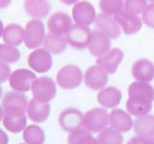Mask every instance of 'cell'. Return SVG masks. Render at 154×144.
Instances as JSON below:
<instances>
[{
	"label": "cell",
	"instance_id": "obj_1",
	"mask_svg": "<svg viewBox=\"0 0 154 144\" xmlns=\"http://www.w3.org/2000/svg\"><path fill=\"white\" fill-rule=\"evenodd\" d=\"M28 98L24 94L17 91H8L2 97V124L5 128L12 133H19L26 127L25 115L28 108Z\"/></svg>",
	"mask_w": 154,
	"mask_h": 144
},
{
	"label": "cell",
	"instance_id": "obj_2",
	"mask_svg": "<svg viewBox=\"0 0 154 144\" xmlns=\"http://www.w3.org/2000/svg\"><path fill=\"white\" fill-rule=\"evenodd\" d=\"M129 98L126 101V110L130 115L141 116L149 114L153 108L154 86L144 82H134L128 88Z\"/></svg>",
	"mask_w": 154,
	"mask_h": 144
},
{
	"label": "cell",
	"instance_id": "obj_3",
	"mask_svg": "<svg viewBox=\"0 0 154 144\" xmlns=\"http://www.w3.org/2000/svg\"><path fill=\"white\" fill-rule=\"evenodd\" d=\"M84 74L77 65H65L57 73V83L60 88L71 90L78 88L83 82Z\"/></svg>",
	"mask_w": 154,
	"mask_h": 144
},
{
	"label": "cell",
	"instance_id": "obj_4",
	"mask_svg": "<svg viewBox=\"0 0 154 144\" xmlns=\"http://www.w3.org/2000/svg\"><path fill=\"white\" fill-rule=\"evenodd\" d=\"M109 124V114L106 108L96 107L83 115V127L89 132H101Z\"/></svg>",
	"mask_w": 154,
	"mask_h": 144
},
{
	"label": "cell",
	"instance_id": "obj_5",
	"mask_svg": "<svg viewBox=\"0 0 154 144\" xmlns=\"http://www.w3.org/2000/svg\"><path fill=\"white\" fill-rule=\"evenodd\" d=\"M46 37L45 24L41 19H30L24 28V43L29 49H37Z\"/></svg>",
	"mask_w": 154,
	"mask_h": 144
},
{
	"label": "cell",
	"instance_id": "obj_6",
	"mask_svg": "<svg viewBox=\"0 0 154 144\" xmlns=\"http://www.w3.org/2000/svg\"><path fill=\"white\" fill-rule=\"evenodd\" d=\"M31 92L36 101L48 103L57 95V84L49 77H38L32 84Z\"/></svg>",
	"mask_w": 154,
	"mask_h": 144
},
{
	"label": "cell",
	"instance_id": "obj_7",
	"mask_svg": "<svg viewBox=\"0 0 154 144\" xmlns=\"http://www.w3.org/2000/svg\"><path fill=\"white\" fill-rule=\"evenodd\" d=\"M35 80H36L35 72L28 68H18L13 71L8 78L10 86L13 89V91L22 92V94L31 90Z\"/></svg>",
	"mask_w": 154,
	"mask_h": 144
},
{
	"label": "cell",
	"instance_id": "obj_8",
	"mask_svg": "<svg viewBox=\"0 0 154 144\" xmlns=\"http://www.w3.org/2000/svg\"><path fill=\"white\" fill-rule=\"evenodd\" d=\"M96 12L91 2L82 0L73 5L72 7V19L77 25L82 26H89L90 24L95 23L96 19Z\"/></svg>",
	"mask_w": 154,
	"mask_h": 144
},
{
	"label": "cell",
	"instance_id": "obj_9",
	"mask_svg": "<svg viewBox=\"0 0 154 144\" xmlns=\"http://www.w3.org/2000/svg\"><path fill=\"white\" fill-rule=\"evenodd\" d=\"M28 65L34 72L46 73L53 65L52 54L43 48L34 49L28 56Z\"/></svg>",
	"mask_w": 154,
	"mask_h": 144
},
{
	"label": "cell",
	"instance_id": "obj_10",
	"mask_svg": "<svg viewBox=\"0 0 154 144\" xmlns=\"http://www.w3.org/2000/svg\"><path fill=\"white\" fill-rule=\"evenodd\" d=\"M83 113L73 107L65 108L59 114V125L66 132H73L83 126Z\"/></svg>",
	"mask_w": 154,
	"mask_h": 144
},
{
	"label": "cell",
	"instance_id": "obj_11",
	"mask_svg": "<svg viewBox=\"0 0 154 144\" xmlns=\"http://www.w3.org/2000/svg\"><path fill=\"white\" fill-rule=\"evenodd\" d=\"M95 26H96V30L105 34L109 40H117L122 34V29L118 22L116 20V17L102 13V12L96 16Z\"/></svg>",
	"mask_w": 154,
	"mask_h": 144
},
{
	"label": "cell",
	"instance_id": "obj_12",
	"mask_svg": "<svg viewBox=\"0 0 154 144\" xmlns=\"http://www.w3.org/2000/svg\"><path fill=\"white\" fill-rule=\"evenodd\" d=\"M72 25L73 24H72L71 17L63 11L54 12L47 22V28L49 32L54 35H60V36H66V34L70 31Z\"/></svg>",
	"mask_w": 154,
	"mask_h": 144
},
{
	"label": "cell",
	"instance_id": "obj_13",
	"mask_svg": "<svg viewBox=\"0 0 154 144\" xmlns=\"http://www.w3.org/2000/svg\"><path fill=\"white\" fill-rule=\"evenodd\" d=\"M84 83L91 90H102L108 82V73L99 65H93L84 72Z\"/></svg>",
	"mask_w": 154,
	"mask_h": 144
},
{
	"label": "cell",
	"instance_id": "obj_14",
	"mask_svg": "<svg viewBox=\"0 0 154 144\" xmlns=\"http://www.w3.org/2000/svg\"><path fill=\"white\" fill-rule=\"evenodd\" d=\"M90 30L87 26L73 24L70 31L66 34L67 43L75 49H84L88 48L90 40Z\"/></svg>",
	"mask_w": 154,
	"mask_h": 144
},
{
	"label": "cell",
	"instance_id": "obj_15",
	"mask_svg": "<svg viewBox=\"0 0 154 144\" xmlns=\"http://www.w3.org/2000/svg\"><path fill=\"white\" fill-rule=\"evenodd\" d=\"M111 49V40L99 30H93L90 32V40L88 44V50L95 58L105 55Z\"/></svg>",
	"mask_w": 154,
	"mask_h": 144
},
{
	"label": "cell",
	"instance_id": "obj_16",
	"mask_svg": "<svg viewBox=\"0 0 154 144\" xmlns=\"http://www.w3.org/2000/svg\"><path fill=\"white\" fill-rule=\"evenodd\" d=\"M116 20L118 22L120 29L125 35H134L138 32L142 28V19L134 13H130L128 11H122L119 14L116 16Z\"/></svg>",
	"mask_w": 154,
	"mask_h": 144
},
{
	"label": "cell",
	"instance_id": "obj_17",
	"mask_svg": "<svg viewBox=\"0 0 154 144\" xmlns=\"http://www.w3.org/2000/svg\"><path fill=\"white\" fill-rule=\"evenodd\" d=\"M131 74L137 82L149 83L154 79V64L148 59H138L131 66Z\"/></svg>",
	"mask_w": 154,
	"mask_h": 144
},
{
	"label": "cell",
	"instance_id": "obj_18",
	"mask_svg": "<svg viewBox=\"0 0 154 144\" xmlns=\"http://www.w3.org/2000/svg\"><path fill=\"white\" fill-rule=\"evenodd\" d=\"M124 53L120 48H111L105 55L96 59V65L102 67L107 73L112 74L117 71L119 64L123 61Z\"/></svg>",
	"mask_w": 154,
	"mask_h": 144
},
{
	"label": "cell",
	"instance_id": "obj_19",
	"mask_svg": "<svg viewBox=\"0 0 154 144\" xmlns=\"http://www.w3.org/2000/svg\"><path fill=\"white\" fill-rule=\"evenodd\" d=\"M51 114V106L49 103H43L38 102L35 98H31L28 102V108H26V115L28 118L36 124L45 122Z\"/></svg>",
	"mask_w": 154,
	"mask_h": 144
},
{
	"label": "cell",
	"instance_id": "obj_20",
	"mask_svg": "<svg viewBox=\"0 0 154 144\" xmlns=\"http://www.w3.org/2000/svg\"><path fill=\"white\" fill-rule=\"evenodd\" d=\"M109 124L119 132H128L134 127V120L131 119V115L119 108H114L109 113Z\"/></svg>",
	"mask_w": 154,
	"mask_h": 144
},
{
	"label": "cell",
	"instance_id": "obj_21",
	"mask_svg": "<svg viewBox=\"0 0 154 144\" xmlns=\"http://www.w3.org/2000/svg\"><path fill=\"white\" fill-rule=\"evenodd\" d=\"M122 101V91L116 86H106L97 94V102L103 108H116Z\"/></svg>",
	"mask_w": 154,
	"mask_h": 144
},
{
	"label": "cell",
	"instance_id": "obj_22",
	"mask_svg": "<svg viewBox=\"0 0 154 144\" xmlns=\"http://www.w3.org/2000/svg\"><path fill=\"white\" fill-rule=\"evenodd\" d=\"M134 131L137 136L144 138H154V115L146 114L136 116L134 120Z\"/></svg>",
	"mask_w": 154,
	"mask_h": 144
},
{
	"label": "cell",
	"instance_id": "obj_23",
	"mask_svg": "<svg viewBox=\"0 0 154 144\" xmlns=\"http://www.w3.org/2000/svg\"><path fill=\"white\" fill-rule=\"evenodd\" d=\"M24 10L34 19H41L48 16L51 4L48 0H24Z\"/></svg>",
	"mask_w": 154,
	"mask_h": 144
},
{
	"label": "cell",
	"instance_id": "obj_24",
	"mask_svg": "<svg viewBox=\"0 0 154 144\" xmlns=\"http://www.w3.org/2000/svg\"><path fill=\"white\" fill-rule=\"evenodd\" d=\"M2 38L6 44L17 47L22 42H24V28H22L19 24L12 23L5 26Z\"/></svg>",
	"mask_w": 154,
	"mask_h": 144
},
{
	"label": "cell",
	"instance_id": "obj_25",
	"mask_svg": "<svg viewBox=\"0 0 154 144\" xmlns=\"http://www.w3.org/2000/svg\"><path fill=\"white\" fill-rule=\"evenodd\" d=\"M42 46H43V49H46L51 54H60L66 49L67 40H66V36L54 35L49 32V34H46Z\"/></svg>",
	"mask_w": 154,
	"mask_h": 144
},
{
	"label": "cell",
	"instance_id": "obj_26",
	"mask_svg": "<svg viewBox=\"0 0 154 144\" xmlns=\"http://www.w3.org/2000/svg\"><path fill=\"white\" fill-rule=\"evenodd\" d=\"M23 139L26 144H43L46 134L38 125H28L23 131Z\"/></svg>",
	"mask_w": 154,
	"mask_h": 144
},
{
	"label": "cell",
	"instance_id": "obj_27",
	"mask_svg": "<svg viewBox=\"0 0 154 144\" xmlns=\"http://www.w3.org/2000/svg\"><path fill=\"white\" fill-rule=\"evenodd\" d=\"M97 142L99 144H123L124 138L122 132L113 127H106L97 134Z\"/></svg>",
	"mask_w": 154,
	"mask_h": 144
},
{
	"label": "cell",
	"instance_id": "obj_28",
	"mask_svg": "<svg viewBox=\"0 0 154 144\" xmlns=\"http://www.w3.org/2000/svg\"><path fill=\"white\" fill-rule=\"evenodd\" d=\"M67 144H99L97 139L85 128H79L71 132L67 137Z\"/></svg>",
	"mask_w": 154,
	"mask_h": 144
},
{
	"label": "cell",
	"instance_id": "obj_29",
	"mask_svg": "<svg viewBox=\"0 0 154 144\" xmlns=\"http://www.w3.org/2000/svg\"><path fill=\"white\" fill-rule=\"evenodd\" d=\"M20 59V52L12 46L0 43V61L5 64H13Z\"/></svg>",
	"mask_w": 154,
	"mask_h": 144
},
{
	"label": "cell",
	"instance_id": "obj_30",
	"mask_svg": "<svg viewBox=\"0 0 154 144\" xmlns=\"http://www.w3.org/2000/svg\"><path fill=\"white\" fill-rule=\"evenodd\" d=\"M99 6L102 13L116 17L124 11V0H100Z\"/></svg>",
	"mask_w": 154,
	"mask_h": 144
},
{
	"label": "cell",
	"instance_id": "obj_31",
	"mask_svg": "<svg viewBox=\"0 0 154 144\" xmlns=\"http://www.w3.org/2000/svg\"><path fill=\"white\" fill-rule=\"evenodd\" d=\"M146 7L147 0H124V10L130 13L138 14L143 12Z\"/></svg>",
	"mask_w": 154,
	"mask_h": 144
},
{
	"label": "cell",
	"instance_id": "obj_32",
	"mask_svg": "<svg viewBox=\"0 0 154 144\" xmlns=\"http://www.w3.org/2000/svg\"><path fill=\"white\" fill-rule=\"evenodd\" d=\"M142 22L150 29H154V2L147 5L144 11L142 12Z\"/></svg>",
	"mask_w": 154,
	"mask_h": 144
},
{
	"label": "cell",
	"instance_id": "obj_33",
	"mask_svg": "<svg viewBox=\"0 0 154 144\" xmlns=\"http://www.w3.org/2000/svg\"><path fill=\"white\" fill-rule=\"evenodd\" d=\"M11 68L7 64L1 62L0 61V83H4L6 80H8L10 76H11Z\"/></svg>",
	"mask_w": 154,
	"mask_h": 144
},
{
	"label": "cell",
	"instance_id": "obj_34",
	"mask_svg": "<svg viewBox=\"0 0 154 144\" xmlns=\"http://www.w3.org/2000/svg\"><path fill=\"white\" fill-rule=\"evenodd\" d=\"M126 144H154V138H144V137L135 136L130 138Z\"/></svg>",
	"mask_w": 154,
	"mask_h": 144
},
{
	"label": "cell",
	"instance_id": "obj_35",
	"mask_svg": "<svg viewBox=\"0 0 154 144\" xmlns=\"http://www.w3.org/2000/svg\"><path fill=\"white\" fill-rule=\"evenodd\" d=\"M0 144H8V134L0 128Z\"/></svg>",
	"mask_w": 154,
	"mask_h": 144
},
{
	"label": "cell",
	"instance_id": "obj_36",
	"mask_svg": "<svg viewBox=\"0 0 154 144\" xmlns=\"http://www.w3.org/2000/svg\"><path fill=\"white\" fill-rule=\"evenodd\" d=\"M11 1H12V0H0V10L8 7L10 4H11Z\"/></svg>",
	"mask_w": 154,
	"mask_h": 144
},
{
	"label": "cell",
	"instance_id": "obj_37",
	"mask_svg": "<svg viewBox=\"0 0 154 144\" xmlns=\"http://www.w3.org/2000/svg\"><path fill=\"white\" fill-rule=\"evenodd\" d=\"M63 4H65V5H75V4H77L79 0H60Z\"/></svg>",
	"mask_w": 154,
	"mask_h": 144
},
{
	"label": "cell",
	"instance_id": "obj_38",
	"mask_svg": "<svg viewBox=\"0 0 154 144\" xmlns=\"http://www.w3.org/2000/svg\"><path fill=\"white\" fill-rule=\"evenodd\" d=\"M4 29H5V26H4L2 22L0 20V37H2V34H4Z\"/></svg>",
	"mask_w": 154,
	"mask_h": 144
},
{
	"label": "cell",
	"instance_id": "obj_39",
	"mask_svg": "<svg viewBox=\"0 0 154 144\" xmlns=\"http://www.w3.org/2000/svg\"><path fill=\"white\" fill-rule=\"evenodd\" d=\"M2 114H4V112H2V107L0 106V121H2Z\"/></svg>",
	"mask_w": 154,
	"mask_h": 144
},
{
	"label": "cell",
	"instance_id": "obj_40",
	"mask_svg": "<svg viewBox=\"0 0 154 144\" xmlns=\"http://www.w3.org/2000/svg\"><path fill=\"white\" fill-rule=\"evenodd\" d=\"M0 97H1V88H0Z\"/></svg>",
	"mask_w": 154,
	"mask_h": 144
},
{
	"label": "cell",
	"instance_id": "obj_41",
	"mask_svg": "<svg viewBox=\"0 0 154 144\" xmlns=\"http://www.w3.org/2000/svg\"><path fill=\"white\" fill-rule=\"evenodd\" d=\"M20 144H26V143H20Z\"/></svg>",
	"mask_w": 154,
	"mask_h": 144
},
{
	"label": "cell",
	"instance_id": "obj_42",
	"mask_svg": "<svg viewBox=\"0 0 154 144\" xmlns=\"http://www.w3.org/2000/svg\"><path fill=\"white\" fill-rule=\"evenodd\" d=\"M152 1H153V2H154V0H152Z\"/></svg>",
	"mask_w": 154,
	"mask_h": 144
}]
</instances>
